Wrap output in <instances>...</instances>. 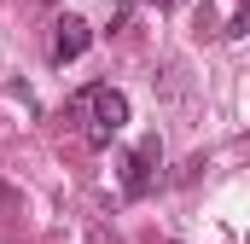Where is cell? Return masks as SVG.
I'll use <instances>...</instances> for the list:
<instances>
[{
    "label": "cell",
    "mask_w": 250,
    "mask_h": 244,
    "mask_svg": "<svg viewBox=\"0 0 250 244\" xmlns=\"http://www.w3.org/2000/svg\"><path fill=\"white\" fill-rule=\"evenodd\" d=\"M70 117L82 122L87 117V145H111V134H123V122H128V99L117 93V87H82L76 99H70Z\"/></svg>",
    "instance_id": "6da1fadb"
},
{
    "label": "cell",
    "mask_w": 250,
    "mask_h": 244,
    "mask_svg": "<svg viewBox=\"0 0 250 244\" xmlns=\"http://www.w3.org/2000/svg\"><path fill=\"white\" fill-rule=\"evenodd\" d=\"M157 163H163V140H157V134H146V140L134 145V157H128V175H123V192H128V198H146V192H151Z\"/></svg>",
    "instance_id": "7a4b0ae2"
},
{
    "label": "cell",
    "mask_w": 250,
    "mask_h": 244,
    "mask_svg": "<svg viewBox=\"0 0 250 244\" xmlns=\"http://www.w3.org/2000/svg\"><path fill=\"white\" fill-rule=\"evenodd\" d=\"M87 41H93V29H87L76 12H64L59 23H53V64H76L87 53Z\"/></svg>",
    "instance_id": "3957f363"
},
{
    "label": "cell",
    "mask_w": 250,
    "mask_h": 244,
    "mask_svg": "<svg viewBox=\"0 0 250 244\" xmlns=\"http://www.w3.org/2000/svg\"><path fill=\"white\" fill-rule=\"evenodd\" d=\"M18 215H23V192L0 175V227H6V221H18Z\"/></svg>",
    "instance_id": "277c9868"
},
{
    "label": "cell",
    "mask_w": 250,
    "mask_h": 244,
    "mask_svg": "<svg viewBox=\"0 0 250 244\" xmlns=\"http://www.w3.org/2000/svg\"><path fill=\"white\" fill-rule=\"evenodd\" d=\"M146 6H157V12H169V6H175V0H146Z\"/></svg>",
    "instance_id": "5b68a950"
},
{
    "label": "cell",
    "mask_w": 250,
    "mask_h": 244,
    "mask_svg": "<svg viewBox=\"0 0 250 244\" xmlns=\"http://www.w3.org/2000/svg\"><path fill=\"white\" fill-rule=\"evenodd\" d=\"M93 244H117V239H105V227H99V233H93Z\"/></svg>",
    "instance_id": "8992f818"
}]
</instances>
